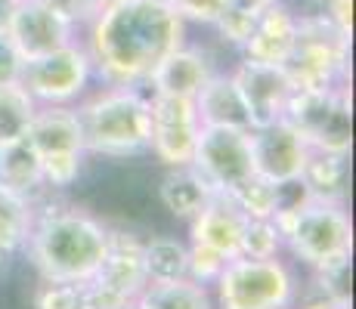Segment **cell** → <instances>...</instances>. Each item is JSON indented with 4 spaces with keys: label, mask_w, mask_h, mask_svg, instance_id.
Segmentation results:
<instances>
[{
    "label": "cell",
    "mask_w": 356,
    "mask_h": 309,
    "mask_svg": "<svg viewBox=\"0 0 356 309\" xmlns=\"http://www.w3.org/2000/svg\"><path fill=\"white\" fill-rule=\"evenodd\" d=\"M186 37L189 25L168 0H106L81 25L97 84L146 87L159 62Z\"/></svg>",
    "instance_id": "cell-1"
},
{
    "label": "cell",
    "mask_w": 356,
    "mask_h": 309,
    "mask_svg": "<svg viewBox=\"0 0 356 309\" xmlns=\"http://www.w3.org/2000/svg\"><path fill=\"white\" fill-rule=\"evenodd\" d=\"M108 244V223L72 195L50 192L34 204L25 263L40 281L84 285L97 276Z\"/></svg>",
    "instance_id": "cell-2"
},
{
    "label": "cell",
    "mask_w": 356,
    "mask_h": 309,
    "mask_svg": "<svg viewBox=\"0 0 356 309\" xmlns=\"http://www.w3.org/2000/svg\"><path fill=\"white\" fill-rule=\"evenodd\" d=\"M90 158H149V99L143 87L93 84L74 102Z\"/></svg>",
    "instance_id": "cell-3"
},
{
    "label": "cell",
    "mask_w": 356,
    "mask_h": 309,
    "mask_svg": "<svg viewBox=\"0 0 356 309\" xmlns=\"http://www.w3.org/2000/svg\"><path fill=\"white\" fill-rule=\"evenodd\" d=\"M304 269L285 253L232 257L211 285L214 309H294Z\"/></svg>",
    "instance_id": "cell-4"
},
{
    "label": "cell",
    "mask_w": 356,
    "mask_h": 309,
    "mask_svg": "<svg viewBox=\"0 0 356 309\" xmlns=\"http://www.w3.org/2000/svg\"><path fill=\"white\" fill-rule=\"evenodd\" d=\"M282 232L285 257L304 272H316L353 257V219L347 204L310 198L289 217L273 219Z\"/></svg>",
    "instance_id": "cell-5"
},
{
    "label": "cell",
    "mask_w": 356,
    "mask_h": 309,
    "mask_svg": "<svg viewBox=\"0 0 356 309\" xmlns=\"http://www.w3.org/2000/svg\"><path fill=\"white\" fill-rule=\"evenodd\" d=\"M285 72L294 90L350 84V31L323 12H298V40Z\"/></svg>",
    "instance_id": "cell-6"
},
{
    "label": "cell",
    "mask_w": 356,
    "mask_h": 309,
    "mask_svg": "<svg viewBox=\"0 0 356 309\" xmlns=\"http://www.w3.org/2000/svg\"><path fill=\"white\" fill-rule=\"evenodd\" d=\"M285 121L294 124L310 152L350 155L353 146V99L350 84L294 90L285 108Z\"/></svg>",
    "instance_id": "cell-7"
},
{
    "label": "cell",
    "mask_w": 356,
    "mask_h": 309,
    "mask_svg": "<svg viewBox=\"0 0 356 309\" xmlns=\"http://www.w3.org/2000/svg\"><path fill=\"white\" fill-rule=\"evenodd\" d=\"M19 84L31 93L38 106H74L81 102L97 84L93 62L87 56L84 44L74 40L22 65Z\"/></svg>",
    "instance_id": "cell-8"
},
{
    "label": "cell",
    "mask_w": 356,
    "mask_h": 309,
    "mask_svg": "<svg viewBox=\"0 0 356 309\" xmlns=\"http://www.w3.org/2000/svg\"><path fill=\"white\" fill-rule=\"evenodd\" d=\"M193 167L211 189L220 195H236L248 180H254V161H251V140L242 127H202L195 140Z\"/></svg>",
    "instance_id": "cell-9"
},
{
    "label": "cell",
    "mask_w": 356,
    "mask_h": 309,
    "mask_svg": "<svg viewBox=\"0 0 356 309\" xmlns=\"http://www.w3.org/2000/svg\"><path fill=\"white\" fill-rule=\"evenodd\" d=\"M149 99V161L159 170L193 164L195 140L202 121H198L193 99L146 93Z\"/></svg>",
    "instance_id": "cell-10"
},
{
    "label": "cell",
    "mask_w": 356,
    "mask_h": 309,
    "mask_svg": "<svg viewBox=\"0 0 356 309\" xmlns=\"http://www.w3.org/2000/svg\"><path fill=\"white\" fill-rule=\"evenodd\" d=\"M211 37H214V34H211ZM223 53H227V47H223L220 40L186 37L177 50H170L168 56L159 62V68L149 74L143 90L161 93V96H177V99H195L198 90L208 84L211 74L229 72V68L223 65ZM232 56H236V53H232Z\"/></svg>",
    "instance_id": "cell-11"
},
{
    "label": "cell",
    "mask_w": 356,
    "mask_h": 309,
    "mask_svg": "<svg viewBox=\"0 0 356 309\" xmlns=\"http://www.w3.org/2000/svg\"><path fill=\"white\" fill-rule=\"evenodd\" d=\"M6 37L25 62L81 40V25L53 0H16Z\"/></svg>",
    "instance_id": "cell-12"
},
{
    "label": "cell",
    "mask_w": 356,
    "mask_h": 309,
    "mask_svg": "<svg viewBox=\"0 0 356 309\" xmlns=\"http://www.w3.org/2000/svg\"><path fill=\"white\" fill-rule=\"evenodd\" d=\"M229 78L245 102L251 127H266L285 118V108L294 93V84L285 65H260V62L236 59Z\"/></svg>",
    "instance_id": "cell-13"
},
{
    "label": "cell",
    "mask_w": 356,
    "mask_h": 309,
    "mask_svg": "<svg viewBox=\"0 0 356 309\" xmlns=\"http://www.w3.org/2000/svg\"><path fill=\"white\" fill-rule=\"evenodd\" d=\"M251 161H254V174L266 183H285L298 180L307 167L310 146L307 140L294 130L291 121H276L266 127H251Z\"/></svg>",
    "instance_id": "cell-14"
},
{
    "label": "cell",
    "mask_w": 356,
    "mask_h": 309,
    "mask_svg": "<svg viewBox=\"0 0 356 309\" xmlns=\"http://www.w3.org/2000/svg\"><path fill=\"white\" fill-rule=\"evenodd\" d=\"M298 40V12L289 0H276L260 10L251 22L248 37L238 47V59L260 62V65H285Z\"/></svg>",
    "instance_id": "cell-15"
},
{
    "label": "cell",
    "mask_w": 356,
    "mask_h": 309,
    "mask_svg": "<svg viewBox=\"0 0 356 309\" xmlns=\"http://www.w3.org/2000/svg\"><path fill=\"white\" fill-rule=\"evenodd\" d=\"M245 223H248V214H245L229 195L217 192L186 223V235H189L186 242L202 244V247H208V251L232 260V257H238V247H242Z\"/></svg>",
    "instance_id": "cell-16"
},
{
    "label": "cell",
    "mask_w": 356,
    "mask_h": 309,
    "mask_svg": "<svg viewBox=\"0 0 356 309\" xmlns=\"http://www.w3.org/2000/svg\"><path fill=\"white\" fill-rule=\"evenodd\" d=\"M214 195L217 192L211 189V183L198 174L193 164L164 167V170H159V176H155V204H159V210H164L174 223L186 226Z\"/></svg>",
    "instance_id": "cell-17"
},
{
    "label": "cell",
    "mask_w": 356,
    "mask_h": 309,
    "mask_svg": "<svg viewBox=\"0 0 356 309\" xmlns=\"http://www.w3.org/2000/svg\"><path fill=\"white\" fill-rule=\"evenodd\" d=\"M0 189L16 198H25L31 204L50 195L44 180V161H40L29 136L0 146Z\"/></svg>",
    "instance_id": "cell-18"
},
{
    "label": "cell",
    "mask_w": 356,
    "mask_h": 309,
    "mask_svg": "<svg viewBox=\"0 0 356 309\" xmlns=\"http://www.w3.org/2000/svg\"><path fill=\"white\" fill-rule=\"evenodd\" d=\"M25 136L31 140V146L38 149L40 158L84 152V140H81V124H78V115H74V106H38Z\"/></svg>",
    "instance_id": "cell-19"
},
{
    "label": "cell",
    "mask_w": 356,
    "mask_h": 309,
    "mask_svg": "<svg viewBox=\"0 0 356 309\" xmlns=\"http://www.w3.org/2000/svg\"><path fill=\"white\" fill-rule=\"evenodd\" d=\"M195 112L202 127H242L251 130L248 112H245V102L238 96L236 84H232L229 72H217L208 78V84L198 90L195 96Z\"/></svg>",
    "instance_id": "cell-20"
},
{
    "label": "cell",
    "mask_w": 356,
    "mask_h": 309,
    "mask_svg": "<svg viewBox=\"0 0 356 309\" xmlns=\"http://www.w3.org/2000/svg\"><path fill=\"white\" fill-rule=\"evenodd\" d=\"M143 269L149 285L189 278V242L170 232H146L143 238Z\"/></svg>",
    "instance_id": "cell-21"
},
{
    "label": "cell",
    "mask_w": 356,
    "mask_h": 309,
    "mask_svg": "<svg viewBox=\"0 0 356 309\" xmlns=\"http://www.w3.org/2000/svg\"><path fill=\"white\" fill-rule=\"evenodd\" d=\"M300 180L307 183L313 198L347 204L350 201V155L310 152Z\"/></svg>",
    "instance_id": "cell-22"
},
{
    "label": "cell",
    "mask_w": 356,
    "mask_h": 309,
    "mask_svg": "<svg viewBox=\"0 0 356 309\" xmlns=\"http://www.w3.org/2000/svg\"><path fill=\"white\" fill-rule=\"evenodd\" d=\"M140 309H214V294L208 285H198L193 278L159 281L146 285V291L136 297Z\"/></svg>",
    "instance_id": "cell-23"
},
{
    "label": "cell",
    "mask_w": 356,
    "mask_h": 309,
    "mask_svg": "<svg viewBox=\"0 0 356 309\" xmlns=\"http://www.w3.org/2000/svg\"><path fill=\"white\" fill-rule=\"evenodd\" d=\"M34 223V204L0 189V266L22 257Z\"/></svg>",
    "instance_id": "cell-24"
},
{
    "label": "cell",
    "mask_w": 356,
    "mask_h": 309,
    "mask_svg": "<svg viewBox=\"0 0 356 309\" xmlns=\"http://www.w3.org/2000/svg\"><path fill=\"white\" fill-rule=\"evenodd\" d=\"M34 112H38V102L19 81L0 87V146L22 140L29 133Z\"/></svg>",
    "instance_id": "cell-25"
},
{
    "label": "cell",
    "mask_w": 356,
    "mask_h": 309,
    "mask_svg": "<svg viewBox=\"0 0 356 309\" xmlns=\"http://www.w3.org/2000/svg\"><path fill=\"white\" fill-rule=\"evenodd\" d=\"M242 257H279L285 253L282 247V232L273 219H260V217H248L242 232V247H238Z\"/></svg>",
    "instance_id": "cell-26"
},
{
    "label": "cell",
    "mask_w": 356,
    "mask_h": 309,
    "mask_svg": "<svg viewBox=\"0 0 356 309\" xmlns=\"http://www.w3.org/2000/svg\"><path fill=\"white\" fill-rule=\"evenodd\" d=\"M229 198L248 217L273 219V214H276V183H266V180H260V176L248 180L242 189L236 192V195H229Z\"/></svg>",
    "instance_id": "cell-27"
},
{
    "label": "cell",
    "mask_w": 356,
    "mask_h": 309,
    "mask_svg": "<svg viewBox=\"0 0 356 309\" xmlns=\"http://www.w3.org/2000/svg\"><path fill=\"white\" fill-rule=\"evenodd\" d=\"M189 28H211L227 12V0H168Z\"/></svg>",
    "instance_id": "cell-28"
},
{
    "label": "cell",
    "mask_w": 356,
    "mask_h": 309,
    "mask_svg": "<svg viewBox=\"0 0 356 309\" xmlns=\"http://www.w3.org/2000/svg\"><path fill=\"white\" fill-rule=\"evenodd\" d=\"M227 263H229V260L220 257V253L208 251V247H202V244H189V278L198 281V285H208L211 287Z\"/></svg>",
    "instance_id": "cell-29"
},
{
    "label": "cell",
    "mask_w": 356,
    "mask_h": 309,
    "mask_svg": "<svg viewBox=\"0 0 356 309\" xmlns=\"http://www.w3.org/2000/svg\"><path fill=\"white\" fill-rule=\"evenodd\" d=\"M22 65H25V59L19 56V50L13 47V40L6 37V34H0V87L19 81Z\"/></svg>",
    "instance_id": "cell-30"
},
{
    "label": "cell",
    "mask_w": 356,
    "mask_h": 309,
    "mask_svg": "<svg viewBox=\"0 0 356 309\" xmlns=\"http://www.w3.org/2000/svg\"><path fill=\"white\" fill-rule=\"evenodd\" d=\"M270 3H276V0H227V10L229 12H242V16H251L254 19L260 10H266Z\"/></svg>",
    "instance_id": "cell-31"
},
{
    "label": "cell",
    "mask_w": 356,
    "mask_h": 309,
    "mask_svg": "<svg viewBox=\"0 0 356 309\" xmlns=\"http://www.w3.org/2000/svg\"><path fill=\"white\" fill-rule=\"evenodd\" d=\"M13 10H16V0H0V34H6V25H10Z\"/></svg>",
    "instance_id": "cell-32"
}]
</instances>
